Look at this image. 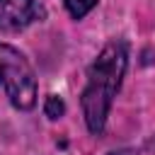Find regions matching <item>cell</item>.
I'll list each match as a JSON object with an SVG mask.
<instances>
[{
  "label": "cell",
  "mask_w": 155,
  "mask_h": 155,
  "mask_svg": "<svg viewBox=\"0 0 155 155\" xmlns=\"http://www.w3.org/2000/svg\"><path fill=\"white\" fill-rule=\"evenodd\" d=\"M44 10L36 0H0V29L19 31L36 19H41Z\"/></svg>",
  "instance_id": "3957f363"
},
{
  "label": "cell",
  "mask_w": 155,
  "mask_h": 155,
  "mask_svg": "<svg viewBox=\"0 0 155 155\" xmlns=\"http://www.w3.org/2000/svg\"><path fill=\"white\" fill-rule=\"evenodd\" d=\"M0 90L15 109L29 111L36 104V75L22 51L0 41Z\"/></svg>",
  "instance_id": "7a4b0ae2"
},
{
  "label": "cell",
  "mask_w": 155,
  "mask_h": 155,
  "mask_svg": "<svg viewBox=\"0 0 155 155\" xmlns=\"http://www.w3.org/2000/svg\"><path fill=\"white\" fill-rule=\"evenodd\" d=\"M44 114H46L48 119H61V116L65 114L63 99L56 97V94H48V97H46V104H44Z\"/></svg>",
  "instance_id": "5b68a950"
},
{
  "label": "cell",
  "mask_w": 155,
  "mask_h": 155,
  "mask_svg": "<svg viewBox=\"0 0 155 155\" xmlns=\"http://www.w3.org/2000/svg\"><path fill=\"white\" fill-rule=\"evenodd\" d=\"M126 68L128 51L124 41H109L87 68V85L80 94V107L92 136H99L104 131L111 102L124 82Z\"/></svg>",
  "instance_id": "6da1fadb"
},
{
  "label": "cell",
  "mask_w": 155,
  "mask_h": 155,
  "mask_svg": "<svg viewBox=\"0 0 155 155\" xmlns=\"http://www.w3.org/2000/svg\"><path fill=\"white\" fill-rule=\"evenodd\" d=\"M63 5H65L68 15H70L73 19H82V17L97 5V0H63Z\"/></svg>",
  "instance_id": "277c9868"
},
{
  "label": "cell",
  "mask_w": 155,
  "mask_h": 155,
  "mask_svg": "<svg viewBox=\"0 0 155 155\" xmlns=\"http://www.w3.org/2000/svg\"><path fill=\"white\" fill-rule=\"evenodd\" d=\"M148 148H150V153H153V155H155V136H153V138H150V143H148Z\"/></svg>",
  "instance_id": "52a82bcc"
},
{
  "label": "cell",
  "mask_w": 155,
  "mask_h": 155,
  "mask_svg": "<svg viewBox=\"0 0 155 155\" xmlns=\"http://www.w3.org/2000/svg\"><path fill=\"white\" fill-rule=\"evenodd\" d=\"M109 155H138V150H133V148H121V150H114V153H109Z\"/></svg>",
  "instance_id": "8992f818"
}]
</instances>
